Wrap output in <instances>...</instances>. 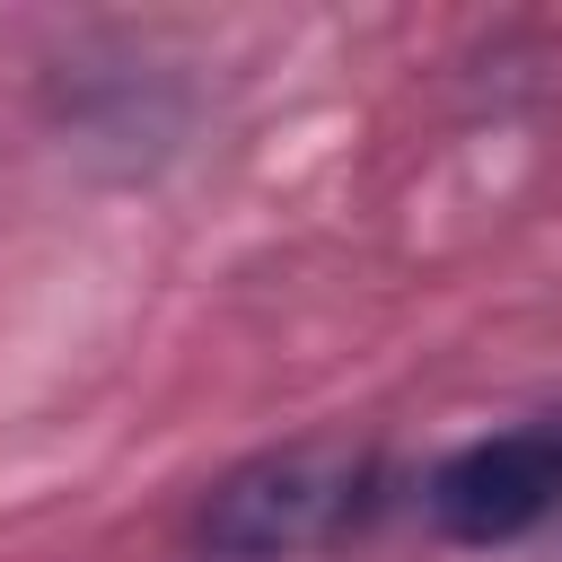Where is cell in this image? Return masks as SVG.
Returning <instances> with one entry per match:
<instances>
[{"mask_svg": "<svg viewBox=\"0 0 562 562\" xmlns=\"http://www.w3.org/2000/svg\"><path fill=\"white\" fill-rule=\"evenodd\" d=\"M378 509H386L378 457H360V448H272V457L211 483L193 544H202V562H307V553L369 536Z\"/></svg>", "mask_w": 562, "mask_h": 562, "instance_id": "1", "label": "cell"}, {"mask_svg": "<svg viewBox=\"0 0 562 562\" xmlns=\"http://www.w3.org/2000/svg\"><path fill=\"white\" fill-rule=\"evenodd\" d=\"M422 509H430V527L448 544H474V553L536 536L562 509V413L509 422V430H483V439L448 448L422 474Z\"/></svg>", "mask_w": 562, "mask_h": 562, "instance_id": "2", "label": "cell"}]
</instances>
